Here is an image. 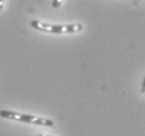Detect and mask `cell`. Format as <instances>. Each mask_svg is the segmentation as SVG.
<instances>
[{"label": "cell", "instance_id": "obj_5", "mask_svg": "<svg viewBox=\"0 0 145 136\" xmlns=\"http://www.w3.org/2000/svg\"><path fill=\"white\" fill-rule=\"evenodd\" d=\"M144 85H145V82H143V84H142V89H141L142 93H144Z\"/></svg>", "mask_w": 145, "mask_h": 136}, {"label": "cell", "instance_id": "obj_2", "mask_svg": "<svg viewBox=\"0 0 145 136\" xmlns=\"http://www.w3.org/2000/svg\"><path fill=\"white\" fill-rule=\"evenodd\" d=\"M0 116L8 120H19L22 123H29V124H36V125H41V126H49L52 127L53 124L52 120L37 117V116L29 115V114H21V113L13 112V111H7V110H1L0 111Z\"/></svg>", "mask_w": 145, "mask_h": 136}, {"label": "cell", "instance_id": "obj_3", "mask_svg": "<svg viewBox=\"0 0 145 136\" xmlns=\"http://www.w3.org/2000/svg\"><path fill=\"white\" fill-rule=\"evenodd\" d=\"M63 2V0H53L52 1V7L54 9H57V7H61V4Z\"/></svg>", "mask_w": 145, "mask_h": 136}, {"label": "cell", "instance_id": "obj_4", "mask_svg": "<svg viewBox=\"0 0 145 136\" xmlns=\"http://www.w3.org/2000/svg\"><path fill=\"white\" fill-rule=\"evenodd\" d=\"M4 2H5V0H0V11L3 9L4 7Z\"/></svg>", "mask_w": 145, "mask_h": 136}, {"label": "cell", "instance_id": "obj_6", "mask_svg": "<svg viewBox=\"0 0 145 136\" xmlns=\"http://www.w3.org/2000/svg\"><path fill=\"white\" fill-rule=\"evenodd\" d=\"M39 136H44V135H39Z\"/></svg>", "mask_w": 145, "mask_h": 136}, {"label": "cell", "instance_id": "obj_1", "mask_svg": "<svg viewBox=\"0 0 145 136\" xmlns=\"http://www.w3.org/2000/svg\"><path fill=\"white\" fill-rule=\"evenodd\" d=\"M31 26L38 30L46 32L51 34H73L84 30V25L77 24H67V25H56V24H47L41 21L33 20L30 22Z\"/></svg>", "mask_w": 145, "mask_h": 136}]
</instances>
